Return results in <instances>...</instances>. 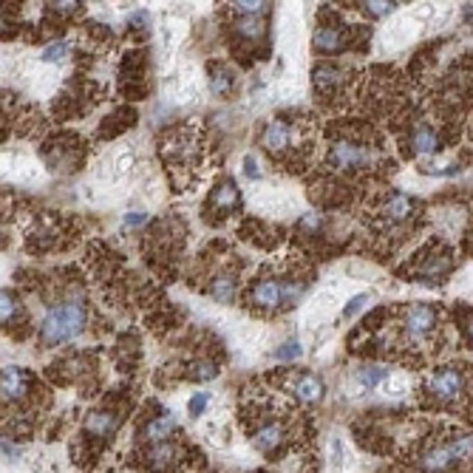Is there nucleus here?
<instances>
[{
    "instance_id": "f257e3e1",
    "label": "nucleus",
    "mask_w": 473,
    "mask_h": 473,
    "mask_svg": "<svg viewBox=\"0 0 473 473\" xmlns=\"http://www.w3.org/2000/svg\"><path fill=\"white\" fill-rule=\"evenodd\" d=\"M85 329V304L82 295H68L63 304H54L40 320V340L46 346H63L82 335Z\"/></svg>"
},
{
    "instance_id": "f03ea898",
    "label": "nucleus",
    "mask_w": 473,
    "mask_h": 473,
    "mask_svg": "<svg viewBox=\"0 0 473 473\" xmlns=\"http://www.w3.org/2000/svg\"><path fill=\"white\" fill-rule=\"evenodd\" d=\"M326 162L335 170H369V167H374L380 162V154H377V147H371L366 142L340 136V139L332 142Z\"/></svg>"
},
{
    "instance_id": "7ed1b4c3",
    "label": "nucleus",
    "mask_w": 473,
    "mask_h": 473,
    "mask_svg": "<svg viewBox=\"0 0 473 473\" xmlns=\"http://www.w3.org/2000/svg\"><path fill=\"white\" fill-rule=\"evenodd\" d=\"M462 389H465V374L456 366H442V369H436L428 377V382H425V394L431 400H436V402H445V405L454 402L462 394Z\"/></svg>"
},
{
    "instance_id": "20e7f679",
    "label": "nucleus",
    "mask_w": 473,
    "mask_h": 473,
    "mask_svg": "<svg viewBox=\"0 0 473 473\" xmlns=\"http://www.w3.org/2000/svg\"><path fill=\"white\" fill-rule=\"evenodd\" d=\"M346 28H349V26H343V23L335 20V17L317 23L315 37H312L315 51H317V54H340V51H346V48L351 46V40H354V32L349 35Z\"/></svg>"
},
{
    "instance_id": "39448f33",
    "label": "nucleus",
    "mask_w": 473,
    "mask_h": 473,
    "mask_svg": "<svg viewBox=\"0 0 473 473\" xmlns=\"http://www.w3.org/2000/svg\"><path fill=\"white\" fill-rule=\"evenodd\" d=\"M298 142H301L298 128H295V122L284 120V116L272 120L267 128L261 131V145L267 147L270 154H286V151H292V147L298 145Z\"/></svg>"
},
{
    "instance_id": "423d86ee",
    "label": "nucleus",
    "mask_w": 473,
    "mask_h": 473,
    "mask_svg": "<svg viewBox=\"0 0 473 473\" xmlns=\"http://www.w3.org/2000/svg\"><path fill=\"white\" fill-rule=\"evenodd\" d=\"M434 329H436V312H434V306H428V304H414V306L405 309L402 332H405L408 340L423 343Z\"/></svg>"
},
{
    "instance_id": "0eeeda50",
    "label": "nucleus",
    "mask_w": 473,
    "mask_h": 473,
    "mask_svg": "<svg viewBox=\"0 0 473 473\" xmlns=\"http://www.w3.org/2000/svg\"><path fill=\"white\" fill-rule=\"evenodd\" d=\"M250 304L258 312H272L281 306V281L272 275H261L252 286H250Z\"/></svg>"
},
{
    "instance_id": "6e6552de",
    "label": "nucleus",
    "mask_w": 473,
    "mask_h": 473,
    "mask_svg": "<svg viewBox=\"0 0 473 473\" xmlns=\"http://www.w3.org/2000/svg\"><path fill=\"white\" fill-rule=\"evenodd\" d=\"M454 270V255L448 250H436L431 255H425L420 261V270H417V281L425 284H439L448 272Z\"/></svg>"
},
{
    "instance_id": "1a4fd4ad",
    "label": "nucleus",
    "mask_w": 473,
    "mask_h": 473,
    "mask_svg": "<svg viewBox=\"0 0 473 473\" xmlns=\"http://www.w3.org/2000/svg\"><path fill=\"white\" fill-rule=\"evenodd\" d=\"M408 145H411V151L417 154V156H434L439 147H442V136H439V131H436L434 125L420 122V125L411 128Z\"/></svg>"
},
{
    "instance_id": "9d476101",
    "label": "nucleus",
    "mask_w": 473,
    "mask_h": 473,
    "mask_svg": "<svg viewBox=\"0 0 473 473\" xmlns=\"http://www.w3.org/2000/svg\"><path fill=\"white\" fill-rule=\"evenodd\" d=\"M241 204V196H239V187H235L232 179H224L213 193H210V201H207V210H213L219 216H227L232 210H239Z\"/></svg>"
},
{
    "instance_id": "9b49d317",
    "label": "nucleus",
    "mask_w": 473,
    "mask_h": 473,
    "mask_svg": "<svg viewBox=\"0 0 473 473\" xmlns=\"http://www.w3.org/2000/svg\"><path fill=\"white\" fill-rule=\"evenodd\" d=\"M454 454H451V445H431V448H425L423 454H420V467L425 470V473H445V470H451L454 467Z\"/></svg>"
},
{
    "instance_id": "f8f14e48",
    "label": "nucleus",
    "mask_w": 473,
    "mask_h": 473,
    "mask_svg": "<svg viewBox=\"0 0 473 473\" xmlns=\"http://www.w3.org/2000/svg\"><path fill=\"white\" fill-rule=\"evenodd\" d=\"M414 210H417V201H414L411 196H405V193H391L386 201H382V207H380V213L386 216L389 221H394V224L408 221L414 216Z\"/></svg>"
},
{
    "instance_id": "ddd939ff",
    "label": "nucleus",
    "mask_w": 473,
    "mask_h": 473,
    "mask_svg": "<svg viewBox=\"0 0 473 473\" xmlns=\"http://www.w3.org/2000/svg\"><path fill=\"white\" fill-rule=\"evenodd\" d=\"M312 82H315V91L320 97H332V94H337V88L343 85V71L337 66H332V63H320V66H315Z\"/></svg>"
},
{
    "instance_id": "4468645a",
    "label": "nucleus",
    "mask_w": 473,
    "mask_h": 473,
    "mask_svg": "<svg viewBox=\"0 0 473 473\" xmlns=\"http://www.w3.org/2000/svg\"><path fill=\"white\" fill-rule=\"evenodd\" d=\"M116 428H120V414L105 411V408L88 414V420H85V434L88 436H97V439H108Z\"/></svg>"
},
{
    "instance_id": "2eb2a0df",
    "label": "nucleus",
    "mask_w": 473,
    "mask_h": 473,
    "mask_svg": "<svg viewBox=\"0 0 473 473\" xmlns=\"http://www.w3.org/2000/svg\"><path fill=\"white\" fill-rule=\"evenodd\" d=\"M28 391V380L20 369H3L0 371V394L6 400H23Z\"/></svg>"
},
{
    "instance_id": "dca6fc26",
    "label": "nucleus",
    "mask_w": 473,
    "mask_h": 473,
    "mask_svg": "<svg viewBox=\"0 0 473 473\" xmlns=\"http://www.w3.org/2000/svg\"><path fill=\"white\" fill-rule=\"evenodd\" d=\"M284 436H286V431H284L281 423H267V425H261V428L255 431L252 445H255L261 454H272V451L281 445V442H284Z\"/></svg>"
},
{
    "instance_id": "f3484780",
    "label": "nucleus",
    "mask_w": 473,
    "mask_h": 473,
    "mask_svg": "<svg viewBox=\"0 0 473 473\" xmlns=\"http://www.w3.org/2000/svg\"><path fill=\"white\" fill-rule=\"evenodd\" d=\"M173 431H176V420L170 417V414H162V417L147 423L139 436L145 442H154V445H159V442H167V436H173Z\"/></svg>"
},
{
    "instance_id": "a211bd4d",
    "label": "nucleus",
    "mask_w": 473,
    "mask_h": 473,
    "mask_svg": "<svg viewBox=\"0 0 473 473\" xmlns=\"http://www.w3.org/2000/svg\"><path fill=\"white\" fill-rule=\"evenodd\" d=\"M235 289H239V278H235V272H219L210 286H207V292H210L213 301H221V304H230L235 298Z\"/></svg>"
},
{
    "instance_id": "6ab92c4d",
    "label": "nucleus",
    "mask_w": 473,
    "mask_h": 473,
    "mask_svg": "<svg viewBox=\"0 0 473 473\" xmlns=\"http://www.w3.org/2000/svg\"><path fill=\"white\" fill-rule=\"evenodd\" d=\"M292 391L298 394V400H304V402H317L323 397V382H320V377H315V374L306 371V374L295 377Z\"/></svg>"
},
{
    "instance_id": "aec40b11",
    "label": "nucleus",
    "mask_w": 473,
    "mask_h": 473,
    "mask_svg": "<svg viewBox=\"0 0 473 473\" xmlns=\"http://www.w3.org/2000/svg\"><path fill=\"white\" fill-rule=\"evenodd\" d=\"M145 459H147V467L165 470V467H170L176 459H179V451H176V445H170V442H159V445H154L145 454Z\"/></svg>"
},
{
    "instance_id": "412c9836",
    "label": "nucleus",
    "mask_w": 473,
    "mask_h": 473,
    "mask_svg": "<svg viewBox=\"0 0 473 473\" xmlns=\"http://www.w3.org/2000/svg\"><path fill=\"white\" fill-rule=\"evenodd\" d=\"M263 28H267V23L261 20V15L239 17V23H235V35H239L241 40H258V37H263Z\"/></svg>"
},
{
    "instance_id": "4be33fe9",
    "label": "nucleus",
    "mask_w": 473,
    "mask_h": 473,
    "mask_svg": "<svg viewBox=\"0 0 473 473\" xmlns=\"http://www.w3.org/2000/svg\"><path fill=\"white\" fill-rule=\"evenodd\" d=\"M219 363L216 360H210V358H196L193 363H190V377L193 380H198V382H207V380H216L219 377Z\"/></svg>"
},
{
    "instance_id": "5701e85b",
    "label": "nucleus",
    "mask_w": 473,
    "mask_h": 473,
    "mask_svg": "<svg viewBox=\"0 0 473 473\" xmlns=\"http://www.w3.org/2000/svg\"><path fill=\"white\" fill-rule=\"evenodd\" d=\"M210 91L216 97H224V94L232 91V74L224 66H213L210 68Z\"/></svg>"
},
{
    "instance_id": "b1692460",
    "label": "nucleus",
    "mask_w": 473,
    "mask_h": 473,
    "mask_svg": "<svg viewBox=\"0 0 473 473\" xmlns=\"http://www.w3.org/2000/svg\"><path fill=\"white\" fill-rule=\"evenodd\" d=\"M358 380H360V386L363 389H377L382 380H386V369L382 366H363V369H358Z\"/></svg>"
},
{
    "instance_id": "393cba45",
    "label": "nucleus",
    "mask_w": 473,
    "mask_h": 473,
    "mask_svg": "<svg viewBox=\"0 0 473 473\" xmlns=\"http://www.w3.org/2000/svg\"><path fill=\"white\" fill-rule=\"evenodd\" d=\"M17 315V298L9 292V289H0V326L12 323Z\"/></svg>"
},
{
    "instance_id": "a878e982",
    "label": "nucleus",
    "mask_w": 473,
    "mask_h": 473,
    "mask_svg": "<svg viewBox=\"0 0 473 473\" xmlns=\"http://www.w3.org/2000/svg\"><path fill=\"white\" fill-rule=\"evenodd\" d=\"M448 445H451V454H454V459H456V462L470 459V436H467V434L454 436V442H448Z\"/></svg>"
},
{
    "instance_id": "bb28decb",
    "label": "nucleus",
    "mask_w": 473,
    "mask_h": 473,
    "mask_svg": "<svg viewBox=\"0 0 473 473\" xmlns=\"http://www.w3.org/2000/svg\"><path fill=\"white\" fill-rule=\"evenodd\" d=\"M232 9L241 17H252V15L267 12V3H261V0H239V3H232Z\"/></svg>"
},
{
    "instance_id": "cd10ccee",
    "label": "nucleus",
    "mask_w": 473,
    "mask_h": 473,
    "mask_svg": "<svg viewBox=\"0 0 473 473\" xmlns=\"http://www.w3.org/2000/svg\"><path fill=\"white\" fill-rule=\"evenodd\" d=\"M363 9H366L369 15H374V17H382V15L394 12L397 3H391V0H371V3H363Z\"/></svg>"
},
{
    "instance_id": "c85d7f7f",
    "label": "nucleus",
    "mask_w": 473,
    "mask_h": 473,
    "mask_svg": "<svg viewBox=\"0 0 473 473\" xmlns=\"http://www.w3.org/2000/svg\"><path fill=\"white\" fill-rule=\"evenodd\" d=\"M63 57H66V43H51L43 51V60L46 63H57V60H63Z\"/></svg>"
},
{
    "instance_id": "c756f323",
    "label": "nucleus",
    "mask_w": 473,
    "mask_h": 473,
    "mask_svg": "<svg viewBox=\"0 0 473 473\" xmlns=\"http://www.w3.org/2000/svg\"><path fill=\"white\" fill-rule=\"evenodd\" d=\"M298 354H301V343L298 340H289V343H284L278 349V360H295Z\"/></svg>"
},
{
    "instance_id": "7c9ffc66",
    "label": "nucleus",
    "mask_w": 473,
    "mask_h": 473,
    "mask_svg": "<svg viewBox=\"0 0 473 473\" xmlns=\"http://www.w3.org/2000/svg\"><path fill=\"white\" fill-rule=\"evenodd\" d=\"M207 402H210V397H207L204 391H198L196 397H190V402H187V408H190V414H193V417H198V414H204V408H207Z\"/></svg>"
},
{
    "instance_id": "2f4dec72",
    "label": "nucleus",
    "mask_w": 473,
    "mask_h": 473,
    "mask_svg": "<svg viewBox=\"0 0 473 473\" xmlns=\"http://www.w3.org/2000/svg\"><path fill=\"white\" fill-rule=\"evenodd\" d=\"M366 301H369V295H358V298H351L346 304V309H343V317H354V315H358L366 306Z\"/></svg>"
},
{
    "instance_id": "473e14b6",
    "label": "nucleus",
    "mask_w": 473,
    "mask_h": 473,
    "mask_svg": "<svg viewBox=\"0 0 473 473\" xmlns=\"http://www.w3.org/2000/svg\"><path fill=\"white\" fill-rule=\"evenodd\" d=\"M244 176L247 179H261V167H258L255 156H244Z\"/></svg>"
},
{
    "instance_id": "72a5a7b5",
    "label": "nucleus",
    "mask_w": 473,
    "mask_h": 473,
    "mask_svg": "<svg viewBox=\"0 0 473 473\" xmlns=\"http://www.w3.org/2000/svg\"><path fill=\"white\" fill-rule=\"evenodd\" d=\"M54 12H60V15H71V12H77L80 9V3H48Z\"/></svg>"
},
{
    "instance_id": "f704fd0d",
    "label": "nucleus",
    "mask_w": 473,
    "mask_h": 473,
    "mask_svg": "<svg viewBox=\"0 0 473 473\" xmlns=\"http://www.w3.org/2000/svg\"><path fill=\"white\" fill-rule=\"evenodd\" d=\"M145 221H147L145 213H131V216H125V224H128V227H139V224H145Z\"/></svg>"
}]
</instances>
